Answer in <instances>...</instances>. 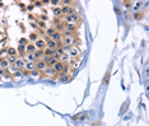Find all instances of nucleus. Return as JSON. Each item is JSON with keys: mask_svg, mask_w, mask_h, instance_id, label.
Wrapping results in <instances>:
<instances>
[{"mask_svg": "<svg viewBox=\"0 0 149 126\" xmlns=\"http://www.w3.org/2000/svg\"><path fill=\"white\" fill-rule=\"evenodd\" d=\"M46 69H47V64H46V61H45V60L36 61V70H38L40 73H43Z\"/></svg>", "mask_w": 149, "mask_h": 126, "instance_id": "39448f33", "label": "nucleus"}, {"mask_svg": "<svg viewBox=\"0 0 149 126\" xmlns=\"http://www.w3.org/2000/svg\"><path fill=\"white\" fill-rule=\"evenodd\" d=\"M54 32H55L54 27H50V28H46V29H45V33H46V36H51Z\"/></svg>", "mask_w": 149, "mask_h": 126, "instance_id": "393cba45", "label": "nucleus"}, {"mask_svg": "<svg viewBox=\"0 0 149 126\" xmlns=\"http://www.w3.org/2000/svg\"><path fill=\"white\" fill-rule=\"evenodd\" d=\"M17 52H21V54L26 52V46H23V45H19V46H18V50H17Z\"/></svg>", "mask_w": 149, "mask_h": 126, "instance_id": "cd10ccee", "label": "nucleus"}, {"mask_svg": "<svg viewBox=\"0 0 149 126\" xmlns=\"http://www.w3.org/2000/svg\"><path fill=\"white\" fill-rule=\"evenodd\" d=\"M79 20V14L78 13H74V14H70V15H65V22L66 23H75Z\"/></svg>", "mask_w": 149, "mask_h": 126, "instance_id": "7ed1b4c3", "label": "nucleus"}, {"mask_svg": "<svg viewBox=\"0 0 149 126\" xmlns=\"http://www.w3.org/2000/svg\"><path fill=\"white\" fill-rule=\"evenodd\" d=\"M31 74H32V75H35V76H40V75H41V73L38 71V70H33Z\"/></svg>", "mask_w": 149, "mask_h": 126, "instance_id": "7c9ffc66", "label": "nucleus"}, {"mask_svg": "<svg viewBox=\"0 0 149 126\" xmlns=\"http://www.w3.org/2000/svg\"><path fill=\"white\" fill-rule=\"evenodd\" d=\"M88 116V113L87 112H84V113H80V115H75V116H73V120H75V121H82V120H84V118H87Z\"/></svg>", "mask_w": 149, "mask_h": 126, "instance_id": "a211bd4d", "label": "nucleus"}, {"mask_svg": "<svg viewBox=\"0 0 149 126\" xmlns=\"http://www.w3.org/2000/svg\"><path fill=\"white\" fill-rule=\"evenodd\" d=\"M64 65H65V64H62V62L57 61L56 64L52 66V68H54L55 71H56V74H59V73H61V71H62V69H64Z\"/></svg>", "mask_w": 149, "mask_h": 126, "instance_id": "f8f14e48", "label": "nucleus"}, {"mask_svg": "<svg viewBox=\"0 0 149 126\" xmlns=\"http://www.w3.org/2000/svg\"><path fill=\"white\" fill-rule=\"evenodd\" d=\"M69 70H70V66L68 65V64H65L64 65V69H62V74H65V75H68V73H69Z\"/></svg>", "mask_w": 149, "mask_h": 126, "instance_id": "a878e982", "label": "nucleus"}, {"mask_svg": "<svg viewBox=\"0 0 149 126\" xmlns=\"http://www.w3.org/2000/svg\"><path fill=\"white\" fill-rule=\"evenodd\" d=\"M28 38H29V41H32V42L35 43L36 41L40 38V36L37 35V33H35V32H33V33H31V35H29V37H28Z\"/></svg>", "mask_w": 149, "mask_h": 126, "instance_id": "412c9836", "label": "nucleus"}, {"mask_svg": "<svg viewBox=\"0 0 149 126\" xmlns=\"http://www.w3.org/2000/svg\"><path fill=\"white\" fill-rule=\"evenodd\" d=\"M110 75H111V69L107 70V73H106V75H105V79H103V84H105V86H107V84H108Z\"/></svg>", "mask_w": 149, "mask_h": 126, "instance_id": "4be33fe9", "label": "nucleus"}, {"mask_svg": "<svg viewBox=\"0 0 149 126\" xmlns=\"http://www.w3.org/2000/svg\"><path fill=\"white\" fill-rule=\"evenodd\" d=\"M75 10H74V6L72 5H64L61 8V14L62 15H70V14H74Z\"/></svg>", "mask_w": 149, "mask_h": 126, "instance_id": "20e7f679", "label": "nucleus"}, {"mask_svg": "<svg viewBox=\"0 0 149 126\" xmlns=\"http://www.w3.org/2000/svg\"><path fill=\"white\" fill-rule=\"evenodd\" d=\"M17 59H18V56H8V57H6V60H8L9 65H13V64H15Z\"/></svg>", "mask_w": 149, "mask_h": 126, "instance_id": "5701e85b", "label": "nucleus"}, {"mask_svg": "<svg viewBox=\"0 0 149 126\" xmlns=\"http://www.w3.org/2000/svg\"><path fill=\"white\" fill-rule=\"evenodd\" d=\"M19 43H21V45H23V46H26V45L28 43V41L26 40V38H21V40H19Z\"/></svg>", "mask_w": 149, "mask_h": 126, "instance_id": "c756f323", "label": "nucleus"}, {"mask_svg": "<svg viewBox=\"0 0 149 126\" xmlns=\"http://www.w3.org/2000/svg\"><path fill=\"white\" fill-rule=\"evenodd\" d=\"M45 75H47V76H56V71L54 70L52 66H47V69L43 71Z\"/></svg>", "mask_w": 149, "mask_h": 126, "instance_id": "9b49d317", "label": "nucleus"}, {"mask_svg": "<svg viewBox=\"0 0 149 126\" xmlns=\"http://www.w3.org/2000/svg\"><path fill=\"white\" fill-rule=\"evenodd\" d=\"M33 45H35V47H36V50H40V51H42L45 47H46V41L45 40H42V38H38L36 41L35 43H33Z\"/></svg>", "mask_w": 149, "mask_h": 126, "instance_id": "423d86ee", "label": "nucleus"}, {"mask_svg": "<svg viewBox=\"0 0 149 126\" xmlns=\"http://www.w3.org/2000/svg\"><path fill=\"white\" fill-rule=\"evenodd\" d=\"M42 54H43V57H50V56H52L54 50L48 49V47H45V49L42 50Z\"/></svg>", "mask_w": 149, "mask_h": 126, "instance_id": "dca6fc26", "label": "nucleus"}, {"mask_svg": "<svg viewBox=\"0 0 149 126\" xmlns=\"http://www.w3.org/2000/svg\"><path fill=\"white\" fill-rule=\"evenodd\" d=\"M24 61L26 62H36V57L33 54H26L24 56Z\"/></svg>", "mask_w": 149, "mask_h": 126, "instance_id": "4468645a", "label": "nucleus"}, {"mask_svg": "<svg viewBox=\"0 0 149 126\" xmlns=\"http://www.w3.org/2000/svg\"><path fill=\"white\" fill-rule=\"evenodd\" d=\"M6 52H8V56H17V54H18L17 49H14V47H9Z\"/></svg>", "mask_w": 149, "mask_h": 126, "instance_id": "aec40b11", "label": "nucleus"}, {"mask_svg": "<svg viewBox=\"0 0 149 126\" xmlns=\"http://www.w3.org/2000/svg\"><path fill=\"white\" fill-rule=\"evenodd\" d=\"M35 51H36V47H35L33 43H27V45H26V52L27 54H33Z\"/></svg>", "mask_w": 149, "mask_h": 126, "instance_id": "2eb2a0df", "label": "nucleus"}, {"mask_svg": "<svg viewBox=\"0 0 149 126\" xmlns=\"http://www.w3.org/2000/svg\"><path fill=\"white\" fill-rule=\"evenodd\" d=\"M52 13H54V15H55V17H60V15H62V14H61V8H60V6H55V8L52 9Z\"/></svg>", "mask_w": 149, "mask_h": 126, "instance_id": "6ab92c4d", "label": "nucleus"}, {"mask_svg": "<svg viewBox=\"0 0 149 126\" xmlns=\"http://www.w3.org/2000/svg\"><path fill=\"white\" fill-rule=\"evenodd\" d=\"M79 55H80L79 47H78V46H72V47H70V50H69V56L70 57L78 59V57H79Z\"/></svg>", "mask_w": 149, "mask_h": 126, "instance_id": "f03ea898", "label": "nucleus"}, {"mask_svg": "<svg viewBox=\"0 0 149 126\" xmlns=\"http://www.w3.org/2000/svg\"><path fill=\"white\" fill-rule=\"evenodd\" d=\"M69 60H70V56H69L68 54H61L60 59H59V61L62 62V64H66V62H69Z\"/></svg>", "mask_w": 149, "mask_h": 126, "instance_id": "f3484780", "label": "nucleus"}, {"mask_svg": "<svg viewBox=\"0 0 149 126\" xmlns=\"http://www.w3.org/2000/svg\"><path fill=\"white\" fill-rule=\"evenodd\" d=\"M13 76H14V79H15V80H17V79H21V78L23 76V74H22V70H17V71L14 73Z\"/></svg>", "mask_w": 149, "mask_h": 126, "instance_id": "b1692460", "label": "nucleus"}, {"mask_svg": "<svg viewBox=\"0 0 149 126\" xmlns=\"http://www.w3.org/2000/svg\"><path fill=\"white\" fill-rule=\"evenodd\" d=\"M74 42H75V37L73 35L64 36L61 38V45H64V46H74Z\"/></svg>", "mask_w": 149, "mask_h": 126, "instance_id": "f257e3e1", "label": "nucleus"}, {"mask_svg": "<svg viewBox=\"0 0 149 126\" xmlns=\"http://www.w3.org/2000/svg\"><path fill=\"white\" fill-rule=\"evenodd\" d=\"M134 18H135L136 20H140V19H143V13H139V12H136L135 14H134Z\"/></svg>", "mask_w": 149, "mask_h": 126, "instance_id": "bb28decb", "label": "nucleus"}, {"mask_svg": "<svg viewBox=\"0 0 149 126\" xmlns=\"http://www.w3.org/2000/svg\"><path fill=\"white\" fill-rule=\"evenodd\" d=\"M24 64H26L24 59H23V57H18L14 65L17 66V69H18V70H23V69H24Z\"/></svg>", "mask_w": 149, "mask_h": 126, "instance_id": "6e6552de", "label": "nucleus"}, {"mask_svg": "<svg viewBox=\"0 0 149 126\" xmlns=\"http://www.w3.org/2000/svg\"><path fill=\"white\" fill-rule=\"evenodd\" d=\"M35 5H36V6H42V1H36Z\"/></svg>", "mask_w": 149, "mask_h": 126, "instance_id": "2f4dec72", "label": "nucleus"}, {"mask_svg": "<svg viewBox=\"0 0 149 126\" xmlns=\"http://www.w3.org/2000/svg\"><path fill=\"white\" fill-rule=\"evenodd\" d=\"M61 38H62V36H61V33H59V32H54L52 35L50 36V40L55 41V42H61Z\"/></svg>", "mask_w": 149, "mask_h": 126, "instance_id": "9d476101", "label": "nucleus"}, {"mask_svg": "<svg viewBox=\"0 0 149 126\" xmlns=\"http://www.w3.org/2000/svg\"><path fill=\"white\" fill-rule=\"evenodd\" d=\"M38 24H40V27L42 28V29H46V28H47L46 23H45V22H42V20H38Z\"/></svg>", "mask_w": 149, "mask_h": 126, "instance_id": "c85d7f7f", "label": "nucleus"}, {"mask_svg": "<svg viewBox=\"0 0 149 126\" xmlns=\"http://www.w3.org/2000/svg\"><path fill=\"white\" fill-rule=\"evenodd\" d=\"M65 31H68L70 33H74L77 31V24L75 23H65Z\"/></svg>", "mask_w": 149, "mask_h": 126, "instance_id": "1a4fd4ad", "label": "nucleus"}, {"mask_svg": "<svg viewBox=\"0 0 149 126\" xmlns=\"http://www.w3.org/2000/svg\"><path fill=\"white\" fill-rule=\"evenodd\" d=\"M24 70L31 74L33 70H36V62H26L24 64Z\"/></svg>", "mask_w": 149, "mask_h": 126, "instance_id": "0eeeda50", "label": "nucleus"}, {"mask_svg": "<svg viewBox=\"0 0 149 126\" xmlns=\"http://www.w3.org/2000/svg\"><path fill=\"white\" fill-rule=\"evenodd\" d=\"M9 62H8V60H6V57H3L1 60H0V68H1L3 70H5V69H8L9 68Z\"/></svg>", "mask_w": 149, "mask_h": 126, "instance_id": "ddd939ff", "label": "nucleus"}, {"mask_svg": "<svg viewBox=\"0 0 149 126\" xmlns=\"http://www.w3.org/2000/svg\"><path fill=\"white\" fill-rule=\"evenodd\" d=\"M3 75H4V70H3L1 68H0V78H1Z\"/></svg>", "mask_w": 149, "mask_h": 126, "instance_id": "473e14b6", "label": "nucleus"}]
</instances>
